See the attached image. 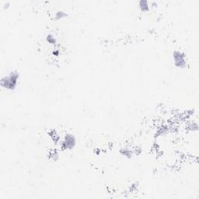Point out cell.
<instances>
[{
    "label": "cell",
    "mask_w": 199,
    "mask_h": 199,
    "mask_svg": "<svg viewBox=\"0 0 199 199\" xmlns=\"http://www.w3.org/2000/svg\"><path fill=\"white\" fill-rule=\"evenodd\" d=\"M19 73L16 71L10 72L7 76L2 77L1 79V86L9 90H13L16 88L18 82Z\"/></svg>",
    "instance_id": "6da1fadb"
},
{
    "label": "cell",
    "mask_w": 199,
    "mask_h": 199,
    "mask_svg": "<svg viewBox=\"0 0 199 199\" xmlns=\"http://www.w3.org/2000/svg\"><path fill=\"white\" fill-rule=\"evenodd\" d=\"M174 63L176 67L179 68H184L186 65V58L185 55H184L181 51H176L174 52Z\"/></svg>",
    "instance_id": "7a4b0ae2"
},
{
    "label": "cell",
    "mask_w": 199,
    "mask_h": 199,
    "mask_svg": "<svg viewBox=\"0 0 199 199\" xmlns=\"http://www.w3.org/2000/svg\"><path fill=\"white\" fill-rule=\"evenodd\" d=\"M47 41H48V42H49V43H51V44H53V43H55V37H53L51 34H48V36H47Z\"/></svg>",
    "instance_id": "5b68a950"
},
{
    "label": "cell",
    "mask_w": 199,
    "mask_h": 199,
    "mask_svg": "<svg viewBox=\"0 0 199 199\" xmlns=\"http://www.w3.org/2000/svg\"><path fill=\"white\" fill-rule=\"evenodd\" d=\"M56 16H57L58 18H62V17H65V16H66V14L64 12H58L57 14H56Z\"/></svg>",
    "instance_id": "8992f818"
},
{
    "label": "cell",
    "mask_w": 199,
    "mask_h": 199,
    "mask_svg": "<svg viewBox=\"0 0 199 199\" xmlns=\"http://www.w3.org/2000/svg\"><path fill=\"white\" fill-rule=\"evenodd\" d=\"M75 145H76V139L74 136L69 135V134L65 135V137L64 138V140L62 142V146L64 147V149H70L73 148Z\"/></svg>",
    "instance_id": "3957f363"
},
{
    "label": "cell",
    "mask_w": 199,
    "mask_h": 199,
    "mask_svg": "<svg viewBox=\"0 0 199 199\" xmlns=\"http://www.w3.org/2000/svg\"><path fill=\"white\" fill-rule=\"evenodd\" d=\"M149 3L147 1H141L140 2V6L143 10H148L149 9Z\"/></svg>",
    "instance_id": "277c9868"
}]
</instances>
